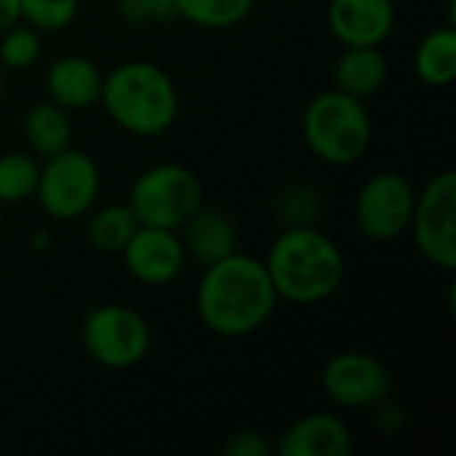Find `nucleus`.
I'll list each match as a JSON object with an SVG mask.
<instances>
[{"label":"nucleus","instance_id":"1","mask_svg":"<svg viewBox=\"0 0 456 456\" xmlns=\"http://www.w3.org/2000/svg\"><path fill=\"white\" fill-rule=\"evenodd\" d=\"M278 305V294L262 259L232 251L230 256L206 265L195 307L203 326L227 339L259 331Z\"/></svg>","mask_w":456,"mask_h":456},{"label":"nucleus","instance_id":"2","mask_svg":"<svg viewBox=\"0 0 456 456\" xmlns=\"http://www.w3.org/2000/svg\"><path fill=\"white\" fill-rule=\"evenodd\" d=\"M278 299L291 305H318L334 297L345 281L339 246L310 224L283 230L262 259Z\"/></svg>","mask_w":456,"mask_h":456},{"label":"nucleus","instance_id":"3","mask_svg":"<svg viewBox=\"0 0 456 456\" xmlns=\"http://www.w3.org/2000/svg\"><path fill=\"white\" fill-rule=\"evenodd\" d=\"M107 115L134 136H160L179 115V94L171 75L152 61H126L104 75L102 99Z\"/></svg>","mask_w":456,"mask_h":456},{"label":"nucleus","instance_id":"4","mask_svg":"<svg viewBox=\"0 0 456 456\" xmlns=\"http://www.w3.org/2000/svg\"><path fill=\"white\" fill-rule=\"evenodd\" d=\"M302 136L315 158L329 166L361 160L371 144V118L363 99L339 88L310 99L302 115Z\"/></svg>","mask_w":456,"mask_h":456},{"label":"nucleus","instance_id":"5","mask_svg":"<svg viewBox=\"0 0 456 456\" xmlns=\"http://www.w3.org/2000/svg\"><path fill=\"white\" fill-rule=\"evenodd\" d=\"M128 206L139 224L179 232L182 224L203 206V184L190 168L179 163H160L136 176L128 192Z\"/></svg>","mask_w":456,"mask_h":456},{"label":"nucleus","instance_id":"6","mask_svg":"<svg viewBox=\"0 0 456 456\" xmlns=\"http://www.w3.org/2000/svg\"><path fill=\"white\" fill-rule=\"evenodd\" d=\"M80 342L94 363L110 371H126L147 358L152 337L147 321L134 307L99 305L86 315Z\"/></svg>","mask_w":456,"mask_h":456},{"label":"nucleus","instance_id":"7","mask_svg":"<svg viewBox=\"0 0 456 456\" xmlns=\"http://www.w3.org/2000/svg\"><path fill=\"white\" fill-rule=\"evenodd\" d=\"M99 184L102 179L94 158L83 150L67 147L45 158V166L37 176L35 198L51 219L69 222L94 208L99 198Z\"/></svg>","mask_w":456,"mask_h":456},{"label":"nucleus","instance_id":"8","mask_svg":"<svg viewBox=\"0 0 456 456\" xmlns=\"http://www.w3.org/2000/svg\"><path fill=\"white\" fill-rule=\"evenodd\" d=\"M409 230H414V243L419 254L441 267L456 270V171L436 174L422 192H417L414 216Z\"/></svg>","mask_w":456,"mask_h":456},{"label":"nucleus","instance_id":"9","mask_svg":"<svg viewBox=\"0 0 456 456\" xmlns=\"http://www.w3.org/2000/svg\"><path fill=\"white\" fill-rule=\"evenodd\" d=\"M326 398L342 409H377L393 390L390 369L361 350H345L329 358L321 371Z\"/></svg>","mask_w":456,"mask_h":456},{"label":"nucleus","instance_id":"10","mask_svg":"<svg viewBox=\"0 0 456 456\" xmlns=\"http://www.w3.org/2000/svg\"><path fill=\"white\" fill-rule=\"evenodd\" d=\"M417 192L411 182L395 171L374 174L355 198V222L371 240L401 238L414 216Z\"/></svg>","mask_w":456,"mask_h":456},{"label":"nucleus","instance_id":"11","mask_svg":"<svg viewBox=\"0 0 456 456\" xmlns=\"http://www.w3.org/2000/svg\"><path fill=\"white\" fill-rule=\"evenodd\" d=\"M126 270L144 286H166L179 278L187 262V251L176 230L139 224L126 248L120 251Z\"/></svg>","mask_w":456,"mask_h":456},{"label":"nucleus","instance_id":"12","mask_svg":"<svg viewBox=\"0 0 456 456\" xmlns=\"http://www.w3.org/2000/svg\"><path fill=\"white\" fill-rule=\"evenodd\" d=\"M329 29L342 45H382L395 27L393 0H331Z\"/></svg>","mask_w":456,"mask_h":456},{"label":"nucleus","instance_id":"13","mask_svg":"<svg viewBox=\"0 0 456 456\" xmlns=\"http://www.w3.org/2000/svg\"><path fill=\"white\" fill-rule=\"evenodd\" d=\"M353 449L350 428L334 414L299 417L275 444L278 456H345Z\"/></svg>","mask_w":456,"mask_h":456},{"label":"nucleus","instance_id":"14","mask_svg":"<svg viewBox=\"0 0 456 456\" xmlns=\"http://www.w3.org/2000/svg\"><path fill=\"white\" fill-rule=\"evenodd\" d=\"M104 75L86 56H61L51 64L45 75V88L51 102L64 110H86L102 99Z\"/></svg>","mask_w":456,"mask_h":456},{"label":"nucleus","instance_id":"15","mask_svg":"<svg viewBox=\"0 0 456 456\" xmlns=\"http://www.w3.org/2000/svg\"><path fill=\"white\" fill-rule=\"evenodd\" d=\"M182 246L200 265H214L238 251V227L230 216L211 208H198L182 224Z\"/></svg>","mask_w":456,"mask_h":456},{"label":"nucleus","instance_id":"16","mask_svg":"<svg viewBox=\"0 0 456 456\" xmlns=\"http://www.w3.org/2000/svg\"><path fill=\"white\" fill-rule=\"evenodd\" d=\"M387 72L390 67L379 45H345V53L337 59L334 77L339 91L369 99L385 86Z\"/></svg>","mask_w":456,"mask_h":456},{"label":"nucleus","instance_id":"17","mask_svg":"<svg viewBox=\"0 0 456 456\" xmlns=\"http://www.w3.org/2000/svg\"><path fill=\"white\" fill-rule=\"evenodd\" d=\"M24 139L32 152L51 158L67 147H72V120L69 110L59 107L56 102H37L24 112L21 120Z\"/></svg>","mask_w":456,"mask_h":456},{"label":"nucleus","instance_id":"18","mask_svg":"<svg viewBox=\"0 0 456 456\" xmlns=\"http://www.w3.org/2000/svg\"><path fill=\"white\" fill-rule=\"evenodd\" d=\"M414 69L422 83L444 88L456 77V32L454 27L436 29L422 37L414 53Z\"/></svg>","mask_w":456,"mask_h":456},{"label":"nucleus","instance_id":"19","mask_svg":"<svg viewBox=\"0 0 456 456\" xmlns=\"http://www.w3.org/2000/svg\"><path fill=\"white\" fill-rule=\"evenodd\" d=\"M136 227H139V219L128 203L104 206V208L94 211V216L88 222V240L99 251L120 254L126 248V243L131 240V235L136 232Z\"/></svg>","mask_w":456,"mask_h":456},{"label":"nucleus","instance_id":"20","mask_svg":"<svg viewBox=\"0 0 456 456\" xmlns=\"http://www.w3.org/2000/svg\"><path fill=\"white\" fill-rule=\"evenodd\" d=\"M176 3H179V19L200 29H230L240 24L254 8V0H176Z\"/></svg>","mask_w":456,"mask_h":456},{"label":"nucleus","instance_id":"21","mask_svg":"<svg viewBox=\"0 0 456 456\" xmlns=\"http://www.w3.org/2000/svg\"><path fill=\"white\" fill-rule=\"evenodd\" d=\"M40 166L27 152L0 155V203H24L37 190Z\"/></svg>","mask_w":456,"mask_h":456},{"label":"nucleus","instance_id":"22","mask_svg":"<svg viewBox=\"0 0 456 456\" xmlns=\"http://www.w3.org/2000/svg\"><path fill=\"white\" fill-rule=\"evenodd\" d=\"M21 21L37 32H59L72 24L77 0H19Z\"/></svg>","mask_w":456,"mask_h":456},{"label":"nucleus","instance_id":"23","mask_svg":"<svg viewBox=\"0 0 456 456\" xmlns=\"http://www.w3.org/2000/svg\"><path fill=\"white\" fill-rule=\"evenodd\" d=\"M40 32L29 24H13L0 35V61L11 69H24L40 59Z\"/></svg>","mask_w":456,"mask_h":456},{"label":"nucleus","instance_id":"24","mask_svg":"<svg viewBox=\"0 0 456 456\" xmlns=\"http://www.w3.org/2000/svg\"><path fill=\"white\" fill-rule=\"evenodd\" d=\"M222 452L227 456H270L275 454V444H270L256 430H240L224 441Z\"/></svg>","mask_w":456,"mask_h":456},{"label":"nucleus","instance_id":"25","mask_svg":"<svg viewBox=\"0 0 456 456\" xmlns=\"http://www.w3.org/2000/svg\"><path fill=\"white\" fill-rule=\"evenodd\" d=\"M155 3L158 0H118V13L128 24L155 21Z\"/></svg>","mask_w":456,"mask_h":456},{"label":"nucleus","instance_id":"26","mask_svg":"<svg viewBox=\"0 0 456 456\" xmlns=\"http://www.w3.org/2000/svg\"><path fill=\"white\" fill-rule=\"evenodd\" d=\"M21 21V5L19 0H0V35Z\"/></svg>","mask_w":456,"mask_h":456},{"label":"nucleus","instance_id":"27","mask_svg":"<svg viewBox=\"0 0 456 456\" xmlns=\"http://www.w3.org/2000/svg\"><path fill=\"white\" fill-rule=\"evenodd\" d=\"M0 224H3V203H0Z\"/></svg>","mask_w":456,"mask_h":456}]
</instances>
